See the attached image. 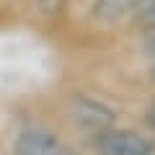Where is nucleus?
I'll list each match as a JSON object with an SVG mask.
<instances>
[{"mask_svg":"<svg viewBox=\"0 0 155 155\" xmlns=\"http://www.w3.org/2000/svg\"><path fill=\"white\" fill-rule=\"evenodd\" d=\"M132 28H137L140 34L145 31H155V0H142L140 8L134 11V16L129 18Z\"/></svg>","mask_w":155,"mask_h":155,"instance_id":"5","label":"nucleus"},{"mask_svg":"<svg viewBox=\"0 0 155 155\" xmlns=\"http://www.w3.org/2000/svg\"><path fill=\"white\" fill-rule=\"evenodd\" d=\"M142 52L150 60H155V31H145L142 34Z\"/></svg>","mask_w":155,"mask_h":155,"instance_id":"7","label":"nucleus"},{"mask_svg":"<svg viewBox=\"0 0 155 155\" xmlns=\"http://www.w3.org/2000/svg\"><path fill=\"white\" fill-rule=\"evenodd\" d=\"M93 145L98 155H155V137L137 129L111 127L93 137Z\"/></svg>","mask_w":155,"mask_h":155,"instance_id":"1","label":"nucleus"},{"mask_svg":"<svg viewBox=\"0 0 155 155\" xmlns=\"http://www.w3.org/2000/svg\"><path fill=\"white\" fill-rule=\"evenodd\" d=\"M150 80H153V83H155V60L150 62Z\"/></svg>","mask_w":155,"mask_h":155,"instance_id":"9","label":"nucleus"},{"mask_svg":"<svg viewBox=\"0 0 155 155\" xmlns=\"http://www.w3.org/2000/svg\"><path fill=\"white\" fill-rule=\"evenodd\" d=\"M16 155H80L72 145H67L60 134L47 127H26L18 132L13 142Z\"/></svg>","mask_w":155,"mask_h":155,"instance_id":"3","label":"nucleus"},{"mask_svg":"<svg viewBox=\"0 0 155 155\" xmlns=\"http://www.w3.org/2000/svg\"><path fill=\"white\" fill-rule=\"evenodd\" d=\"M145 124L155 132V96L147 101V106H145Z\"/></svg>","mask_w":155,"mask_h":155,"instance_id":"8","label":"nucleus"},{"mask_svg":"<svg viewBox=\"0 0 155 155\" xmlns=\"http://www.w3.org/2000/svg\"><path fill=\"white\" fill-rule=\"evenodd\" d=\"M67 3H70V0H34V8H36L39 16L54 18V16H60V13L65 11Z\"/></svg>","mask_w":155,"mask_h":155,"instance_id":"6","label":"nucleus"},{"mask_svg":"<svg viewBox=\"0 0 155 155\" xmlns=\"http://www.w3.org/2000/svg\"><path fill=\"white\" fill-rule=\"evenodd\" d=\"M70 116H72V122L83 132H88L91 137H98L101 132L111 129L116 122L114 109L106 106L98 98H91V96H75L70 101Z\"/></svg>","mask_w":155,"mask_h":155,"instance_id":"2","label":"nucleus"},{"mask_svg":"<svg viewBox=\"0 0 155 155\" xmlns=\"http://www.w3.org/2000/svg\"><path fill=\"white\" fill-rule=\"evenodd\" d=\"M140 3L142 0H91V13L104 23H119L129 21L140 8Z\"/></svg>","mask_w":155,"mask_h":155,"instance_id":"4","label":"nucleus"}]
</instances>
